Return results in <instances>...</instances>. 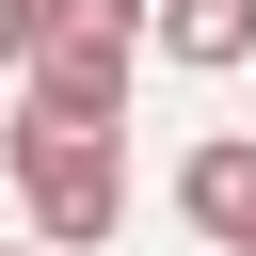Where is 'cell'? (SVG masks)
<instances>
[{
	"instance_id": "1",
	"label": "cell",
	"mask_w": 256,
	"mask_h": 256,
	"mask_svg": "<svg viewBox=\"0 0 256 256\" xmlns=\"http://www.w3.org/2000/svg\"><path fill=\"white\" fill-rule=\"evenodd\" d=\"M0 160H16V192H32V240H48V256H96V240L128 224V160H112V128H64V112H32V96H16Z\"/></svg>"
},
{
	"instance_id": "2",
	"label": "cell",
	"mask_w": 256,
	"mask_h": 256,
	"mask_svg": "<svg viewBox=\"0 0 256 256\" xmlns=\"http://www.w3.org/2000/svg\"><path fill=\"white\" fill-rule=\"evenodd\" d=\"M128 48H144L128 16H64V32H48V64H32V112L112 128V112H128Z\"/></svg>"
},
{
	"instance_id": "3",
	"label": "cell",
	"mask_w": 256,
	"mask_h": 256,
	"mask_svg": "<svg viewBox=\"0 0 256 256\" xmlns=\"http://www.w3.org/2000/svg\"><path fill=\"white\" fill-rule=\"evenodd\" d=\"M176 224H192L208 256H256V128H208V144L176 160Z\"/></svg>"
},
{
	"instance_id": "4",
	"label": "cell",
	"mask_w": 256,
	"mask_h": 256,
	"mask_svg": "<svg viewBox=\"0 0 256 256\" xmlns=\"http://www.w3.org/2000/svg\"><path fill=\"white\" fill-rule=\"evenodd\" d=\"M144 48H160V64H192V80H224V64H256V0H160V16H144Z\"/></svg>"
},
{
	"instance_id": "5",
	"label": "cell",
	"mask_w": 256,
	"mask_h": 256,
	"mask_svg": "<svg viewBox=\"0 0 256 256\" xmlns=\"http://www.w3.org/2000/svg\"><path fill=\"white\" fill-rule=\"evenodd\" d=\"M64 16H80V0H0V64H16V80H32V64H48V32H64Z\"/></svg>"
},
{
	"instance_id": "6",
	"label": "cell",
	"mask_w": 256,
	"mask_h": 256,
	"mask_svg": "<svg viewBox=\"0 0 256 256\" xmlns=\"http://www.w3.org/2000/svg\"><path fill=\"white\" fill-rule=\"evenodd\" d=\"M32 256H48V240H32Z\"/></svg>"
}]
</instances>
